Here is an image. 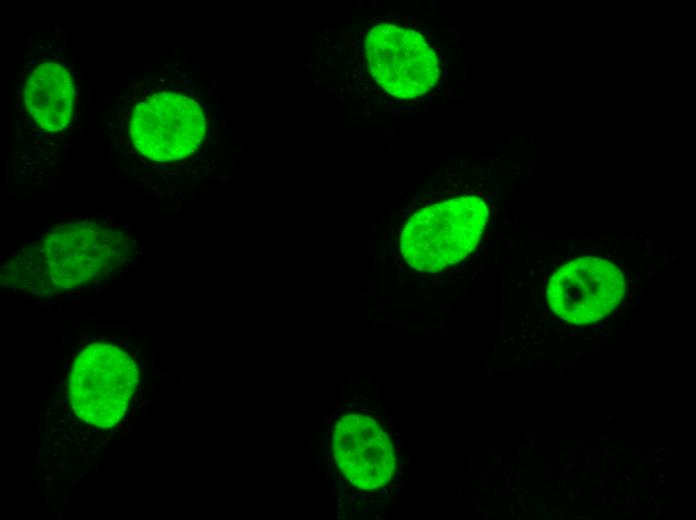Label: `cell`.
<instances>
[{"label":"cell","instance_id":"6da1fadb","mask_svg":"<svg viewBox=\"0 0 696 520\" xmlns=\"http://www.w3.org/2000/svg\"><path fill=\"white\" fill-rule=\"evenodd\" d=\"M133 254L131 238L115 226L64 223L14 251L2 265L1 283L39 295L74 290L118 274Z\"/></svg>","mask_w":696,"mask_h":520},{"label":"cell","instance_id":"3957f363","mask_svg":"<svg viewBox=\"0 0 696 520\" xmlns=\"http://www.w3.org/2000/svg\"><path fill=\"white\" fill-rule=\"evenodd\" d=\"M137 385L132 357L113 344L94 342L80 351L71 368V407L85 423L110 428L125 415Z\"/></svg>","mask_w":696,"mask_h":520},{"label":"cell","instance_id":"8992f818","mask_svg":"<svg viewBox=\"0 0 696 520\" xmlns=\"http://www.w3.org/2000/svg\"><path fill=\"white\" fill-rule=\"evenodd\" d=\"M625 277L609 260L583 256L560 266L547 285L551 310L564 321L587 325L610 314L623 300Z\"/></svg>","mask_w":696,"mask_h":520},{"label":"cell","instance_id":"52a82bcc","mask_svg":"<svg viewBox=\"0 0 696 520\" xmlns=\"http://www.w3.org/2000/svg\"><path fill=\"white\" fill-rule=\"evenodd\" d=\"M332 446L343 475L362 490L383 487L395 473L393 445L372 417L357 413L341 417L334 428Z\"/></svg>","mask_w":696,"mask_h":520},{"label":"cell","instance_id":"5b68a950","mask_svg":"<svg viewBox=\"0 0 696 520\" xmlns=\"http://www.w3.org/2000/svg\"><path fill=\"white\" fill-rule=\"evenodd\" d=\"M365 52L371 75L395 97H418L438 80L439 64L434 50L411 29L376 24L366 36Z\"/></svg>","mask_w":696,"mask_h":520},{"label":"cell","instance_id":"277c9868","mask_svg":"<svg viewBox=\"0 0 696 520\" xmlns=\"http://www.w3.org/2000/svg\"><path fill=\"white\" fill-rule=\"evenodd\" d=\"M128 132L136 150L155 162H171L192 154L206 134L200 104L183 94L159 92L139 101Z\"/></svg>","mask_w":696,"mask_h":520},{"label":"cell","instance_id":"7a4b0ae2","mask_svg":"<svg viewBox=\"0 0 696 520\" xmlns=\"http://www.w3.org/2000/svg\"><path fill=\"white\" fill-rule=\"evenodd\" d=\"M488 215L485 202L476 196L423 208L402 231V256L418 271L436 272L458 263L478 244Z\"/></svg>","mask_w":696,"mask_h":520},{"label":"cell","instance_id":"ba28073f","mask_svg":"<svg viewBox=\"0 0 696 520\" xmlns=\"http://www.w3.org/2000/svg\"><path fill=\"white\" fill-rule=\"evenodd\" d=\"M74 86L66 67L58 62H43L29 72L23 86L26 111L43 130L59 132L73 117Z\"/></svg>","mask_w":696,"mask_h":520}]
</instances>
